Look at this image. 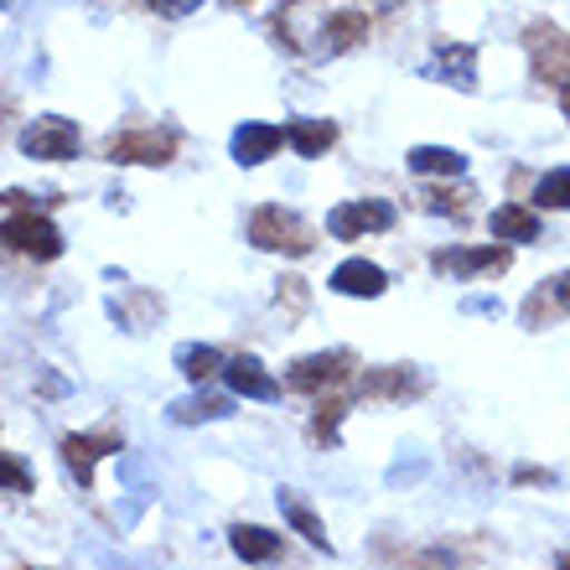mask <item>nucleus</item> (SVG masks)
Returning <instances> with one entry per match:
<instances>
[{
	"mask_svg": "<svg viewBox=\"0 0 570 570\" xmlns=\"http://www.w3.org/2000/svg\"><path fill=\"white\" fill-rule=\"evenodd\" d=\"M0 244L16 249V255H31V259H58L62 255V234L52 218H37V213H11L0 224Z\"/></svg>",
	"mask_w": 570,
	"mask_h": 570,
	"instance_id": "obj_3",
	"label": "nucleus"
},
{
	"mask_svg": "<svg viewBox=\"0 0 570 570\" xmlns=\"http://www.w3.org/2000/svg\"><path fill=\"white\" fill-rule=\"evenodd\" d=\"M109 161L161 166V161H171V136H161V130H146V136H115L109 140Z\"/></svg>",
	"mask_w": 570,
	"mask_h": 570,
	"instance_id": "obj_11",
	"label": "nucleus"
},
{
	"mask_svg": "<svg viewBox=\"0 0 570 570\" xmlns=\"http://www.w3.org/2000/svg\"><path fill=\"white\" fill-rule=\"evenodd\" d=\"M281 146H285V130H281V125H259V120H249V125H239V130H234V161H239V166L271 161V156H275Z\"/></svg>",
	"mask_w": 570,
	"mask_h": 570,
	"instance_id": "obj_10",
	"label": "nucleus"
},
{
	"mask_svg": "<svg viewBox=\"0 0 570 570\" xmlns=\"http://www.w3.org/2000/svg\"><path fill=\"white\" fill-rule=\"evenodd\" d=\"M550 301H556L560 312H570V275H560V281H550Z\"/></svg>",
	"mask_w": 570,
	"mask_h": 570,
	"instance_id": "obj_23",
	"label": "nucleus"
},
{
	"mask_svg": "<svg viewBox=\"0 0 570 570\" xmlns=\"http://www.w3.org/2000/svg\"><path fill=\"white\" fill-rule=\"evenodd\" d=\"M410 171H415V177H462L466 156L451 146H415L410 150Z\"/></svg>",
	"mask_w": 570,
	"mask_h": 570,
	"instance_id": "obj_16",
	"label": "nucleus"
},
{
	"mask_svg": "<svg viewBox=\"0 0 570 570\" xmlns=\"http://www.w3.org/2000/svg\"><path fill=\"white\" fill-rule=\"evenodd\" d=\"M534 208H570V166H556L534 181Z\"/></svg>",
	"mask_w": 570,
	"mask_h": 570,
	"instance_id": "obj_19",
	"label": "nucleus"
},
{
	"mask_svg": "<svg viewBox=\"0 0 570 570\" xmlns=\"http://www.w3.org/2000/svg\"><path fill=\"white\" fill-rule=\"evenodd\" d=\"M332 291H337V296L374 301V296L390 291V275L379 271V265H368V259H343V265L332 271Z\"/></svg>",
	"mask_w": 570,
	"mask_h": 570,
	"instance_id": "obj_9",
	"label": "nucleus"
},
{
	"mask_svg": "<svg viewBox=\"0 0 570 570\" xmlns=\"http://www.w3.org/2000/svg\"><path fill=\"white\" fill-rule=\"evenodd\" d=\"M347 368H353V353H312V358H301L291 374H285V390L296 394H316L327 390V384H337V379H347Z\"/></svg>",
	"mask_w": 570,
	"mask_h": 570,
	"instance_id": "obj_6",
	"label": "nucleus"
},
{
	"mask_svg": "<svg viewBox=\"0 0 570 570\" xmlns=\"http://www.w3.org/2000/svg\"><path fill=\"white\" fill-rule=\"evenodd\" d=\"M224 379H228V390L244 394V400H281V384H275V379L265 374V363L249 358V353L224 358Z\"/></svg>",
	"mask_w": 570,
	"mask_h": 570,
	"instance_id": "obj_8",
	"label": "nucleus"
},
{
	"mask_svg": "<svg viewBox=\"0 0 570 570\" xmlns=\"http://www.w3.org/2000/svg\"><path fill=\"white\" fill-rule=\"evenodd\" d=\"M0 493H31V466L0 451Z\"/></svg>",
	"mask_w": 570,
	"mask_h": 570,
	"instance_id": "obj_21",
	"label": "nucleus"
},
{
	"mask_svg": "<svg viewBox=\"0 0 570 570\" xmlns=\"http://www.w3.org/2000/svg\"><path fill=\"white\" fill-rule=\"evenodd\" d=\"M488 228H493L498 244H534V239H540V213L519 208V203H503V208H493Z\"/></svg>",
	"mask_w": 570,
	"mask_h": 570,
	"instance_id": "obj_12",
	"label": "nucleus"
},
{
	"mask_svg": "<svg viewBox=\"0 0 570 570\" xmlns=\"http://www.w3.org/2000/svg\"><path fill=\"white\" fill-rule=\"evenodd\" d=\"M285 6H296V0H285Z\"/></svg>",
	"mask_w": 570,
	"mask_h": 570,
	"instance_id": "obj_26",
	"label": "nucleus"
},
{
	"mask_svg": "<svg viewBox=\"0 0 570 570\" xmlns=\"http://www.w3.org/2000/svg\"><path fill=\"white\" fill-rule=\"evenodd\" d=\"M249 239L259 249H275V255H312V228L285 208H259L249 218Z\"/></svg>",
	"mask_w": 570,
	"mask_h": 570,
	"instance_id": "obj_2",
	"label": "nucleus"
},
{
	"mask_svg": "<svg viewBox=\"0 0 570 570\" xmlns=\"http://www.w3.org/2000/svg\"><path fill=\"white\" fill-rule=\"evenodd\" d=\"M228 400H213V394H193V400H181L177 410H171V421H181V425H193V421H224L228 415Z\"/></svg>",
	"mask_w": 570,
	"mask_h": 570,
	"instance_id": "obj_20",
	"label": "nucleus"
},
{
	"mask_svg": "<svg viewBox=\"0 0 570 570\" xmlns=\"http://www.w3.org/2000/svg\"><path fill=\"white\" fill-rule=\"evenodd\" d=\"M228 6H244V0H228Z\"/></svg>",
	"mask_w": 570,
	"mask_h": 570,
	"instance_id": "obj_25",
	"label": "nucleus"
},
{
	"mask_svg": "<svg viewBox=\"0 0 570 570\" xmlns=\"http://www.w3.org/2000/svg\"><path fill=\"white\" fill-rule=\"evenodd\" d=\"M394 228V203L384 197H358V203H337L327 218L332 239H363V234H384Z\"/></svg>",
	"mask_w": 570,
	"mask_h": 570,
	"instance_id": "obj_5",
	"label": "nucleus"
},
{
	"mask_svg": "<svg viewBox=\"0 0 570 570\" xmlns=\"http://www.w3.org/2000/svg\"><path fill=\"white\" fill-rule=\"evenodd\" d=\"M78 146H83L78 125L62 115H42L21 130V156H31V161H73Z\"/></svg>",
	"mask_w": 570,
	"mask_h": 570,
	"instance_id": "obj_1",
	"label": "nucleus"
},
{
	"mask_svg": "<svg viewBox=\"0 0 570 570\" xmlns=\"http://www.w3.org/2000/svg\"><path fill=\"white\" fill-rule=\"evenodd\" d=\"M560 570H570V556H560Z\"/></svg>",
	"mask_w": 570,
	"mask_h": 570,
	"instance_id": "obj_24",
	"label": "nucleus"
},
{
	"mask_svg": "<svg viewBox=\"0 0 570 570\" xmlns=\"http://www.w3.org/2000/svg\"><path fill=\"white\" fill-rule=\"evenodd\" d=\"M109 446H115V435H68V441H62V462H68V472H73L83 488H89L94 462L109 456Z\"/></svg>",
	"mask_w": 570,
	"mask_h": 570,
	"instance_id": "obj_13",
	"label": "nucleus"
},
{
	"mask_svg": "<svg viewBox=\"0 0 570 570\" xmlns=\"http://www.w3.org/2000/svg\"><path fill=\"white\" fill-rule=\"evenodd\" d=\"M281 513H285V524L296 529L306 544H316V550H327V529H322V519H316L306 503H301L296 493H281Z\"/></svg>",
	"mask_w": 570,
	"mask_h": 570,
	"instance_id": "obj_18",
	"label": "nucleus"
},
{
	"mask_svg": "<svg viewBox=\"0 0 570 570\" xmlns=\"http://www.w3.org/2000/svg\"><path fill=\"white\" fill-rule=\"evenodd\" d=\"M431 265L441 275H456V281H478V275H498L513 265V249L509 244H478V249H466V244H451L441 255H431Z\"/></svg>",
	"mask_w": 570,
	"mask_h": 570,
	"instance_id": "obj_4",
	"label": "nucleus"
},
{
	"mask_svg": "<svg viewBox=\"0 0 570 570\" xmlns=\"http://www.w3.org/2000/svg\"><path fill=\"white\" fill-rule=\"evenodd\" d=\"M332 140H337V125L332 120H291L285 125V146L296 150V156H322V150H332Z\"/></svg>",
	"mask_w": 570,
	"mask_h": 570,
	"instance_id": "obj_14",
	"label": "nucleus"
},
{
	"mask_svg": "<svg viewBox=\"0 0 570 570\" xmlns=\"http://www.w3.org/2000/svg\"><path fill=\"white\" fill-rule=\"evenodd\" d=\"M0 6H6V0H0Z\"/></svg>",
	"mask_w": 570,
	"mask_h": 570,
	"instance_id": "obj_27",
	"label": "nucleus"
},
{
	"mask_svg": "<svg viewBox=\"0 0 570 570\" xmlns=\"http://www.w3.org/2000/svg\"><path fill=\"white\" fill-rule=\"evenodd\" d=\"M228 544H234V556L249 560V566H271V560L281 556V534H271V529H259V524H239L228 534Z\"/></svg>",
	"mask_w": 570,
	"mask_h": 570,
	"instance_id": "obj_15",
	"label": "nucleus"
},
{
	"mask_svg": "<svg viewBox=\"0 0 570 570\" xmlns=\"http://www.w3.org/2000/svg\"><path fill=\"white\" fill-rule=\"evenodd\" d=\"M425 78L435 83H456V89H478V47L466 42H441L425 62Z\"/></svg>",
	"mask_w": 570,
	"mask_h": 570,
	"instance_id": "obj_7",
	"label": "nucleus"
},
{
	"mask_svg": "<svg viewBox=\"0 0 570 570\" xmlns=\"http://www.w3.org/2000/svg\"><path fill=\"white\" fill-rule=\"evenodd\" d=\"M177 368L193 379V384H203V379L224 374V353L208 343H187V347H177Z\"/></svg>",
	"mask_w": 570,
	"mask_h": 570,
	"instance_id": "obj_17",
	"label": "nucleus"
},
{
	"mask_svg": "<svg viewBox=\"0 0 570 570\" xmlns=\"http://www.w3.org/2000/svg\"><path fill=\"white\" fill-rule=\"evenodd\" d=\"M150 11H161V16H187V11H197L203 0H146Z\"/></svg>",
	"mask_w": 570,
	"mask_h": 570,
	"instance_id": "obj_22",
	"label": "nucleus"
}]
</instances>
